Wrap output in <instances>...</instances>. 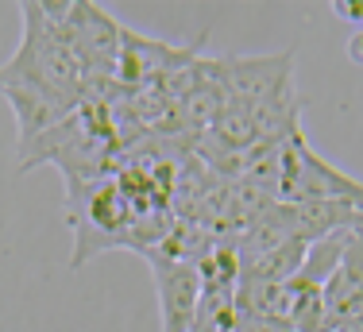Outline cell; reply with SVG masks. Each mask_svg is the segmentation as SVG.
Masks as SVG:
<instances>
[{
	"label": "cell",
	"instance_id": "cell-3",
	"mask_svg": "<svg viewBox=\"0 0 363 332\" xmlns=\"http://www.w3.org/2000/svg\"><path fill=\"white\" fill-rule=\"evenodd\" d=\"M279 201H340V205H352L363 213V182L325 162L298 132L282 143Z\"/></svg>",
	"mask_w": 363,
	"mask_h": 332
},
{
	"label": "cell",
	"instance_id": "cell-8",
	"mask_svg": "<svg viewBox=\"0 0 363 332\" xmlns=\"http://www.w3.org/2000/svg\"><path fill=\"white\" fill-rule=\"evenodd\" d=\"M348 55L356 58V62H363V31H356V39H352V47H348Z\"/></svg>",
	"mask_w": 363,
	"mask_h": 332
},
{
	"label": "cell",
	"instance_id": "cell-4",
	"mask_svg": "<svg viewBox=\"0 0 363 332\" xmlns=\"http://www.w3.org/2000/svg\"><path fill=\"white\" fill-rule=\"evenodd\" d=\"M143 259L151 263L155 294H159V309H162V332H189L197 317V301H201V267L155 255V251Z\"/></svg>",
	"mask_w": 363,
	"mask_h": 332
},
{
	"label": "cell",
	"instance_id": "cell-5",
	"mask_svg": "<svg viewBox=\"0 0 363 332\" xmlns=\"http://www.w3.org/2000/svg\"><path fill=\"white\" fill-rule=\"evenodd\" d=\"M220 74L228 85V97L240 104H259L263 97L279 93L282 85L294 82V50L282 55H224Z\"/></svg>",
	"mask_w": 363,
	"mask_h": 332
},
{
	"label": "cell",
	"instance_id": "cell-7",
	"mask_svg": "<svg viewBox=\"0 0 363 332\" xmlns=\"http://www.w3.org/2000/svg\"><path fill=\"white\" fill-rule=\"evenodd\" d=\"M321 298H325V328L363 313V228L348 236L344 259L333 270V278L325 282Z\"/></svg>",
	"mask_w": 363,
	"mask_h": 332
},
{
	"label": "cell",
	"instance_id": "cell-2",
	"mask_svg": "<svg viewBox=\"0 0 363 332\" xmlns=\"http://www.w3.org/2000/svg\"><path fill=\"white\" fill-rule=\"evenodd\" d=\"M43 8L62 28L77 66H82V77L116 82V66H120V20L116 16H108L101 4H89V0L43 4Z\"/></svg>",
	"mask_w": 363,
	"mask_h": 332
},
{
	"label": "cell",
	"instance_id": "cell-6",
	"mask_svg": "<svg viewBox=\"0 0 363 332\" xmlns=\"http://www.w3.org/2000/svg\"><path fill=\"white\" fill-rule=\"evenodd\" d=\"M182 50H186V47L151 39V35H143V31L128 28V23H120V66H116V82L124 85V89L159 82L162 70L182 58Z\"/></svg>",
	"mask_w": 363,
	"mask_h": 332
},
{
	"label": "cell",
	"instance_id": "cell-1",
	"mask_svg": "<svg viewBox=\"0 0 363 332\" xmlns=\"http://www.w3.org/2000/svg\"><path fill=\"white\" fill-rule=\"evenodd\" d=\"M20 16L23 39L0 66V97L12 104L23 147L82 109V66L39 0H23Z\"/></svg>",
	"mask_w": 363,
	"mask_h": 332
}]
</instances>
